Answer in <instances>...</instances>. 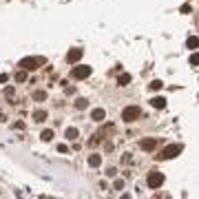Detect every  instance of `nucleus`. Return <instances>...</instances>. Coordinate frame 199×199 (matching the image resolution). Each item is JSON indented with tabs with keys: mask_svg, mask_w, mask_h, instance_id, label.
Instances as JSON below:
<instances>
[{
	"mask_svg": "<svg viewBox=\"0 0 199 199\" xmlns=\"http://www.w3.org/2000/svg\"><path fill=\"white\" fill-rule=\"evenodd\" d=\"M162 184H164V172H159V170H151V172L146 175V186L151 188V190H157Z\"/></svg>",
	"mask_w": 199,
	"mask_h": 199,
	"instance_id": "3",
	"label": "nucleus"
},
{
	"mask_svg": "<svg viewBox=\"0 0 199 199\" xmlns=\"http://www.w3.org/2000/svg\"><path fill=\"white\" fill-rule=\"evenodd\" d=\"M157 144H159L157 137H144V139L139 142V148H142V151H146V153H153V151H157Z\"/></svg>",
	"mask_w": 199,
	"mask_h": 199,
	"instance_id": "6",
	"label": "nucleus"
},
{
	"mask_svg": "<svg viewBox=\"0 0 199 199\" xmlns=\"http://www.w3.org/2000/svg\"><path fill=\"white\" fill-rule=\"evenodd\" d=\"M91 75V66H84V64H78L71 69V78L73 80H86Z\"/></svg>",
	"mask_w": 199,
	"mask_h": 199,
	"instance_id": "5",
	"label": "nucleus"
},
{
	"mask_svg": "<svg viewBox=\"0 0 199 199\" xmlns=\"http://www.w3.org/2000/svg\"><path fill=\"white\" fill-rule=\"evenodd\" d=\"M58 153H71L69 151V144H58Z\"/></svg>",
	"mask_w": 199,
	"mask_h": 199,
	"instance_id": "23",
	"label": "nucleus"
},
{
	"mask_svg": "<svg viewBox=\"0 0 199 199\" xmlns=\"http://www.w3.org/2000/svg\"><path fill=\"white\" fill-rule=\"evenodd\" d=\"M151 106H153V109H164V106H166V100L157 95V97H153V100H151Z\"/></svg>",
	"mask_w": 199,
	"mask_h": 199,
	"instance_id": "16",
	"label": "nucleus"
},
{
	"mask_svg": "<svg viewBox=\"0 0 199 199\" xmlns=\"http://www.w3.org/2000/svg\"><path fill=\"white\" fill-rule=\"evenodd\" d=\"M82 56H84L82 49H69V53H66V62H69V64H78V62L82 60Z\"/></svg>",
	"mask_w": 199,
	"mask_h": 199,
	"instance_id": "7",
	"label": "nucleus"
},
{
	"mask_svg": "<svg viewBox=\"0 0 199 199\" xmlns=\"http://www.w3.org/2000/svg\"><path fill=\"white\" fill-rule=\"evenodd\" d=\"M182 151H184V146H182V144H170V146L164 148L159 155H155V159H172V157H177Z\"/></svg>",
	"mask_w": 199,
	"mask_h": 199,
	"instance_id": "2",
	"label": "nucleus"
},
{
	"mask_svg": "<svg viewBox=\"0 0 199 199\" xmlns=\"http://www.w3.org/2000/svg\"><path fill=\"white\" fill-rule=\"evenodd\" d=\"M162 86H164V82H162V80H153L151 84H148V89H151V91H159Z\"/></svg>",
	"mask_w": 199,
	"mask_h": 199,
	"instance_id": "20",
	"label": "nucleus"
},
{
	"mask_svg": "<svg viewBox=\"0 0 199 199\" xmlns=\"http://www.w3.org/2000/svg\"><path fill=\"white\" fill-rule=\"evenodd\" d=\"M139 117H142V109L135 106V104H131V106H126V109H122V122L131 124V122H137Z\"/></svg>",
	"mask_w": 199,
	"mask_h": 199,
	"instance_id": "1",
	"label": "nucleus"
},
{
	"mask_svg": "<svg viewBox=\"0 0 199 199\" xmlns=\"http://www.w3.org/2000/svg\"><path fill=\"white\" fill-rule=\"evenodd\" d=\"M129 82H131V75H129V73H122V75L117 78V84H119V86H129Z\"/></svg>",
	"mask_w": 199,
	"mask_h": 199,
	"instance_id": "19",
	"label": "nucleus"
},
{
	"mask_svg": "<svg viewBox=\"0 0 199 199\" xmlns=\"http://www.w3.org/2000/svg\"><path fill=\"white\" fill-rule=\"evenodd\" d=\"M73 106H75L78 111H84V109L89 106V100H86V97H78L75 102H73Z\"/></svg>",
	"mask_w": 199,
	"mask_h": 199,
	"instance_id": "15",
	"label": "nucleus"
},
{
	"mask_svg": "<svg viewBox=\"0 0 199 199\" xmlns=\"http://www.w3.org/2000/svg\"><path fill=\"white\" fill-rule=\"evenodd\" d=\"M49 117V113L44 111V109H38V111H33V122H38V124H42L44 119Z\"/></svg>",
	"mask_w": 199,
	"mask_h": 199,
	"instance_id": "12",
	"label": "nucleus"
},
{
	"mask_svg": "<svg viewBox=\"0 0 199 199\" xmlns=\"http://www.w3.org/2000/svg\"><path fill=\"white\" fill-rule=\"evenodd\" d=\"M7 80H9V75H7V73H2V75H0V84H5Z\"/></svg>",
	"mask_w": 199,
	"mask_h": 199,
	"instance_id": "30",
	"label": "nucleus"
},
{
	"mask_svg": "<svg viewBox=\"0 0 199 199\" xmlns=\"http://www.w3.org/2000/svg\"><path fill=\"white\" fill-rule=\"evenodd\" d=\"M131 159H133V157H131V153H124V157H122V162H124V164H131Z\"/></svg>",
	"mask_w": 199,
	"mask_h": 199,
	"instance_id": "27",
	"label": "nucleus"
},
{
	"mask_svg": "<svg viewBox=\"0 0 199 199\" xmlns=\"http://www.w3.org/2000/svg\"><path fill=\"white\" fill-rule=\"evenodd\" d=\"M190 64L192 66H199V53H190Z\"/></svg>",
	"mask_w": 199,
	"mask_h": 199,
	"instance_id": "22",
	"label": "nucleus"
},
{
	"mask_svg": "<svg viewBox=\"0 0 199 199\" xmlns=\"http://www.w3.org/2000/svg\"><path fill=\"white\" fill-rule=\"evenodd\" d=\"M117 175V168H106V177H115Z\"/></svg>",
	"mask_w": 199,
	"mask_h": 199,
	"instance_id": "25",
	"label": "nucleus"
},
{
	"mask_svg": "<svg viewBox=\"0 0 199 199\" xmlns=\"http://www.w3.org/2000/svg\"><path fill=\"white\" fill-rule=\"evenodd\" d=\"M53 137H56V133H53V129H44V131L40 133V139H42V142H51Z\"/></svg>",
	"mask_w": 199,
	"mask_h": 199,
	"instance_id": "13",
	"label": "nucleus"
},
{
	"mask_svg": "<svg viewBox=\"0 0 199 199\" xmlns=\"http://www.w3.org/2000/svg\"><path fill=\"white\" fill-rule=\"evenodd\" d=\"M31 97L36 100V102H44V100H46V91H33Z\"/></svg>",
	"mask_w": 199,
	"mask_h": 199,
	"instance_id": "18",
	"label": "nucleus"
},
{
	"mask_svg": "<svg viewBox=\"0 0 199 199\" xmlns=\"http://www.w3.org/2000/svg\"><path fill=\"white\" fill-rule=\"evenodd\" d=\"M13 78H16V82H27V80H29V75H27V69H20V71H16V73H13Z\"/></svg>",
	"mask_w": 199,
	"mask_h": 199,
	"instance_id": "14",
	"label": "nucleus"
},
{
	"mask_svg": "<svg viewBox=\"0 0 199 199\" xmlns=\"http://www.w3.org/2000/svg\"><path fill=\"white\" fill-rule=\"evenodd\" d=\"M104 151H106V153H111V151H113V144H111V142H106V144H104Z\"/></svg>",
	"mask_w": 199,
	"mask_h": 199,
	"instance_id": "29",
	"label": "nucleus"
},
{
	"mask_svg": "<svg viewBox=\"0 0 199 199\" xmlns=\"http://www.w3.org/2000/svg\"><path fill=\"white\" fill-rule=\"evenodd\" d=\"M13 93H16L13 86H7V89H5V95H7V97H13Z\"/></svg>",
	"mask_w": 199,
	"mask_h": 199,
	"instance_id": "26",
	"label": "nucleus"
},
{
	"mask_svg": "<svg viewBox=\"0 0 199 199\" xmlns=\"http://www.w3.org/2000/svg\"><path fill=\"white\" fill-rule=\"evenodd\" d=\"M102 162H104V157L100 155V153H91L89 159H86V164H89L91 168H100V166H102Z\"/></svg>",
	"mask_w": 199,
	"mask_h": 199,
	"instance_id": "8",
	"label": "nucleus"
},
{
	"mask_svg": "<svg viewBox=\"0 0 199 199\" xmlns=\"http://www.w3.org/2000/svg\"><path fill=\"white\" fill-rule=\"evenodd\" d=\"M186 46H188V49H199V38H197V36H190V38L186 40Z\"/></svg>",
	"mask_w": 199,
	"mask_h": 199,
	"instance_id": "17",
	"label": "nucleus"
},
{
	"mask_svg": "<svg viewBox=\"0 0 199 199\" xmlns=\"http://www.w3.org/2000/svg\"><path fill=\"white\" fill-rule=\"evenodd\" d=\"M91 119H93V122H104V119H106V111H104L102 106L93 109V111H91Z\"/></svg>",
	"mask_w": 199,
	"mask_h": 199,
	"instance_id": "9",
	"label": "nucleus"
},
{
	"mask_svg": "<svg viewBox=\"0 0 199 199\" xmlns=\"http://www.w3.org/2000/svg\"><path fill=\"white\" fill-rule=\"evenodd\" d=\"M179 11H182V13H188V11H190V5H184V7H182Z\"/></svg>",
	"mask_w": 199,
	"mask_h": 199,
	"instance_id": "31",
	"label": "nucleus"
},
{
	"mask_svg": "<svg viewBox=\"0 0 199 199\" xmlns=\"http://www.w3.org/2000/svg\"><path fill=\"white\" fill-rule=\"evenodd\" d=\"M100 142H102V135H100V133H97V135H93V137L89 139V146H97Z\"/></svg>",
	"mask_w": 199,
	"mask_h": 199,
	"instance_id": "21",
	"label": "nucleus"
},
{
	"mask_svg": "<svg viewBox=\"0 0 199 199\" xmlns=\"http://www.w3.org/2000/svg\"><path fill=\"white\" fill-rule=\"evenodd\" d=\"M113 133H115V124H104V126L100 129V135L104 139H109V135H113Z\"/></svg>",
	"mask_w": 199,
	"mask_h": 199,
	"instance_id": "11",
	"label": "nucleus"
},
{
	"mask_svg": "<svg viewBox=\"0 0 199 199\" xmlns=\"http://www.w3.org/2000/svg\"><path fill=\"white\" fill-rule=\"evenodd\" d=\"M13 126H16L18 131H24V129H27V126H24V122H16V124H13Z\"/></svg>",
	"mask_w": 199,
	"mask_h": 199,
	"instance_id": "28",
	"label": "nucleus"
},
{
	"mask_svg": "<svg viewBox=\"0 0 199 199\" xmlns=\"http://www.w3.org/2000/svg\"><path fill=\"white\" fill-rule=\"evenodd\" d=\"M46 60L44 58H33V56H29V58H22L20 60V69H27V71H36V69H40L42 64H44Z\"/></svg>",
	"mask_w": 199,
	"mask_h": 199,
	"instance_id": "4",
	"label": "nucleus"
},
{
	"mask_svg": "<svg viewBox=\"0 0 199 199\" xmlns=\"http://www.w3.org/2000/svg\"><path fill=\"white\" fill-rule=\"evenodd\" d=\"M64 137H66L69 142H75V139L80 137V131H78L75 126H66V129H64Z\"/></svg>",
	"mask_w": 199,
	"mask_h": 199,
	"instance_id": "10",
	"label": "nucleus"
},
{
	"mask_svg": "<svg viewBox=\"0 0 199 199\" xmlns=\"http://www.w3.org/2000/svg\"><path fill=\"white\" fill-rule=\"evenodd\" d=\"M113 188H115V190H124V179H117V182L113 184Z\"/></svg>",
	"mask_w": 199,
	"mask_h": 199,
	"instance_id": "24",
	"label": "nucleus"
}]
</instances>
